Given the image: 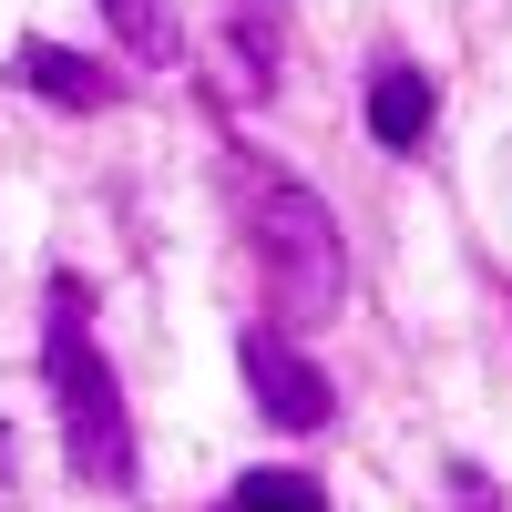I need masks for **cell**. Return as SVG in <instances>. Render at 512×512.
<instances>
[{"label":"cell","instance_id":"6","mask_svg":"<svg viewBox=\"0 0 512 512\" xmlns=\"http://www.w3.org/2000/svg\"><path fill=\"white\" fill-rule=\"evenodd\" d=\"M103 21L123 31V52H134V62H154V72L185 62V11H175V0H103Z\"/></svg>","mask_w":512,"mask_h":512},{"label":"cell","instance_id":"1","mask_svg":"<svg viewBox=\"0 0 512 512\" xmlns=\"http://www.w3.org/2000/svg\"><path fill=\"white\" fill-rule=\"evenodd\" d=\"M41 379H52V410H62V451L93 492H134L144 451H134V410H123V379L93 349V297L82 277H52L41 297Z\"/></svg>","mask_w":512,"mask_h":512},{"label":"cell","instance_id":"7","mask_svg":"<svg viewBox=\"0 0 512 512\" xmlns=\"http://www.w3.org/2000/svg\"><path fill=\"white\" fill-rule=\"evenodd\" d=\"M226 21H236L246 93H277V62H287V21H277V0H226Z\"/></svg>","mask_w":512,"mask_h":512},{"label":"cell","instance_id":"4","mask_svg":"<svg viewBox=\"0 0 512 512\" xmlns=\"http://www.w3.org/2000/svg\"><path fill=\"white\" fill-rule=\"evenodd\" d=\"M11 82H31V93L62 103V113H113V103H123V82H113L93 52H62V41H21V52H11Z\"/></svg>","mask_w":512,"mask_h":512},{"label":"cell","instance_id":"2","mask_svg":"<svg viewBox=\"0 0 512 512\" xmlns=\"http://www.w3.org/2000/svg\"><path fill=\"white\" fill-rule=\"evenodd\" d=\"M256 267H267V318L277 328H328L349 297V236L308 185H267L256 205Z\"/></svg>","mask_w":512,"mask_h":512},{"label":"cell","instance_id":"8","mask_svg":"<svg viewBox=\"0 0 512 512\" xmlns=\"http://www.w3.org/2000/svg\"><path fill=\"white\" fill-rule=\"evenodd\" d=\"M216 512H328V492H318L308 472H246Z\"/></svg>","mask_w":512,"mask_h":512},{"label":"cell","instance_id":"3","mask_svg":"<svg viewBox=\"0 0 512 512\" xmlns=\"http://www.w3.org/2000/svg\"><path fill=\"white\" fill-rule=\"evenodd\" d=\"M236 359H246V390H256V410H267L277 431H328V400H338V390H328V369L297 349L287 328L256 318V328L236 338Z\"/></svg>","mask_w":512,"mask_h":512},{"label":"cell","instance_id":"5","mask_svg":"<svg viewBox=\"0 0 512 512\" xmlns=\"http://www.w3.org/2000/svg\"><path fill=\"white\" fill-rule=\"evenodd\" d=\"M369 134L390 144V154H410L420 134H431V72L379 62V72H369Z\"/></svg>","mask_w":512,"mask_h":512},{"label":"cell","instance_id":"9","mask_svg":"<svg viewBox=\"0 0 512 512\" xmlns=\"http://www.w3.org/2000/svg\"><path fill=\"white\" fill-rule=\"evenodd\" d=\"M11 482H21V431L0 420V492H11Z\"/></svg>","mask_w":512,"mask_h":512}]
</instances>
